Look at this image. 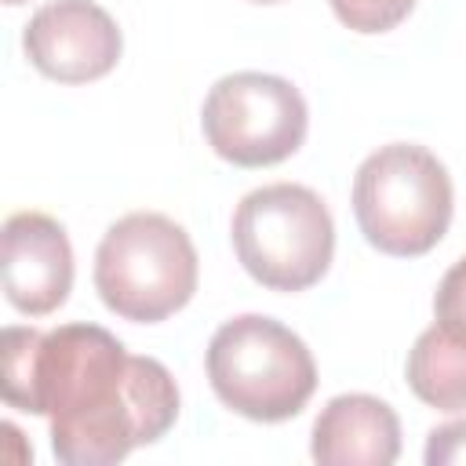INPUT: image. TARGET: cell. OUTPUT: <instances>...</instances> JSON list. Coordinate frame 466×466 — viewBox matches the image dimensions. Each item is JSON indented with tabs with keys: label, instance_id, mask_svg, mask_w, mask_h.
<instances>
[{
	"label": "cell",
	"instance_id": "obj_2",
	"mask_svg": "<svg viewBox=\"0 0 466 466\" xmlns=\"http://www.w3.org/2000/svg\"><path fill=\"white\" fill-rule=\"evenodd\" d=\"M448 167L415 142L379 146L353 175V215L371 248L397 258H419L441 244L451 226Z\"/></svg>",
	"mask_w": 466,
	"mask_h": 466
},
{
	"label": "cell",
	"instance_id": "obj_3",
	"mask_svg": "<svg viewBox=\"0 0 466 466\" xmlns=\"http://www.w3.org/2000/svg\"><path fill=\"white\" fill-rule=\"evenodd\" d=\"M204 364L215 397L251 422L295 419L317 390L309 346L288 324L262 313L226 320L211 335Z\"/></svg>",
	"mask_w": 466,
	"mask_h": 466
},
{
	"label": "cell",
	"instance_id": "obj_1",
	"mask_svg": "<svg viewBox=\"0 0 466 466\" xmlns=\"http://www.w3.org/2000/svg\"><path fill=\"white\" fill-rule=\"evenodd\" d=\"M0 386L11 408L51 422V451L66 466H113L178 419L171 371L98 324L4 328Z\"/></svg>",
	"mask_w": 466,
	"mask_h": 466
},
{
	"label": "cell",
	"instance_id": "obj_6",
	"mask_svg": "<svg viewBox=\"0 0 466 466\" xmlns=\"http://www.w3.org/2000/svg\"><path fill=\"white\" fill-rule=\"evenodd\" d=\"M200 127L215 157L237 167H269L302 146L309 109L291 80L244 69L211 84Z\"/></svg>",
	"mask_w": 466,
	"mask_h": 466
},
{
	"label": "cell",
	"instance_id": "obj_4",
	"mask_svg": "<svg viewBox=\"0 0 466 466\" xmlns=\"http://www.w3.org/2000/svg\"><path fill=\"white\" fill-rule=\"evenodd\" d=\"M197 248L189 233L160 211L116 218L95 251V291L109 313L157 324L178 313L197 291Z\"/></svg>",
	"mask_w": 466,
	"mask_h": 466
},
{
	"label": "cell",
	"instance_id": "obj_14",
	"mask_svg": "<svg viewBox=\"0 0 466 466\" xmlns=\"http://www.w3.org/2000/svg\"><path fill=\"white\" fill-rule=\"evenodd\" d=\"M4 4H25V0H4Z\"/></svg>",
	"mask_w": 466,
	"mask_h": 466
},
{
	"label": "cell",
	"instance_id": "obj_15",
	"mask_svg": "<svg viewBox=\"0 0 466 466\" xmlns=\"http://www.w3.org/2000/svg\"><path fill=\"white\" fill-rule=\"evenodd\" d=\"M258 4H277V0H258Z\"/></svg>",
	"mask_w": 466,
	"mask_h": 466
},
{
	"label": "cell",
	"instance_id": "obj_8",
	"mask_svg": "<svg viewBox=\"0 0 466 466\" xmlns=\"http://www.w3.org/2000/svg\"><path fill=\"white\" fill-rule=\"evenodd\" d=\"M0 277L7 302L25 317L55 313L73 288L66 226L44 211H15L0 233Z\"/></svg>",
	"mask_w": 466,
	"mask_h": 466
},
{
	"label": "cell",
	"instance_id": "obj_12",
	"mask_svg": "<svg viewBox=\"0 0 466 466\" xmlns=\"http://www.w3.org/2000/svg\"><path fill=\"white\" fill-rule=\"evenodd\" d=\"M433 317L448 328L466 331V255L441 277L433 295Z\"/></svg>",
	"mask_w": 466,
	"mask_h": 466
},
{
	"label": "cell",
	"instance_id": "obj_7",
	"mask_svg": "<svg viewBox=\"0 0 466 466\" xmlns=\"http://www.w3.org/2000/svg\"><path fill=\"white\" fill-rule=\"evenodd\" d=\"M25 58L58 84L106 76L124 51V36L95 0H51L33 11L22 33Z\"/></svg>",
	"mask_w": 466,
	"mask_h": 466
},
{
	"label": "cell",
	"instance_id": "obj_13",
	"mask_svg": "<svg viewBox=\"0 0 466 466\" xmlns=\"http://www.w3.org/2000/svg\"><path fill=\"white\" fill-rule=\"evenodd\" d=\"M426 466H466V419H451L430 430Z\"/></svg>",
	"mask_w": 466,
	"mask_h": 466
},
{
	"label": "cell",
	"instance_id": "obj_11",
	"mask_svg": "<svg viewBox=\"0 0 466 466\" xmlns=\"http://www.w3.org/2000/svg\"><path fill=\"white\" fill-rule=\"evenodd\" d=\"M415 0H331L335 18L353 33H390L411 15Z\"/></svg>",
	"mask_w": 466,
	"mask_h": 466
},
{
	"label": "cell",
	"instance_id": "obj_10",
	"mask_svg": "<svg viewBox=\"0 0 466 466\" xmlns=\"http://www.w3.org/2000/svg\"><path fill=\"white\" fill-rule=\"evenodd\" d=\"M411 393L437 408V411H462L466 408V331L448 324H430L415 346L408 350L404 364Z\"/></svg>",
	"mask_w": 466,
	"mask_h": 466
},
{
	"label": "cell",
	"instance_id": "obj_5",
	"mask_svg": "<svg viewBox=\"0 0 466 466\" xmlns=\"http://www.w3.org/2000/svg\"><path fill=\"white\" fill-rule=\"evenodd\" d=\"M233 251L262 288L306 291L328 273L335 255L331 211L299 182L251 189L233 211Z\"/></svg>",
	"mask_w": 466,
	"mask_h": 466
},
{
	"label": "cell",
	"instance_id": "obj_9",
	"mask_svg": "<svg viewBox=\"0 0 466 466\" xmlns=\"http://www.w3.org/2000/svg\"><path fill=\"white\" fill-rule=\"evenodd\" d=\"M309 455L324 466H390L400 455V419L371 393H339L313 422Z\"/></svg>",
	"mask_w": 466,
	"mask_h": 466
}]
</instances>
